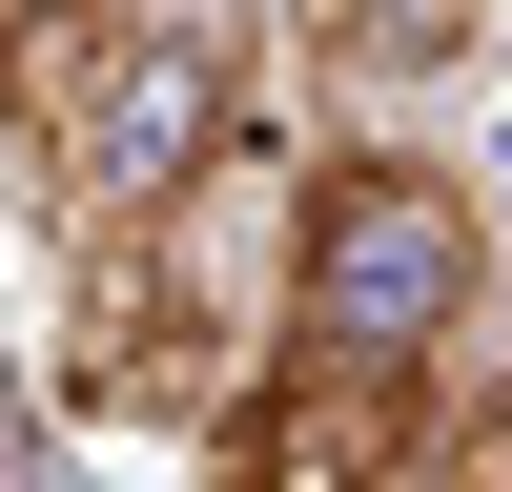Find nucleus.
<instances>
[{
	"mask_svg": "<svg viewBox=\"0 0 512 492\" xmlns=\"http://www.w3.org/2000/svg\"><path fill=\"white\" fill-rule=\"evenodd\" d=\"M0 123H21L41 205H62L82 246L164 226L185 185L246 164V41L226 21H144V0H82V21H41L21 62H0Z\"/></svg>",
	"mask_w": 512,
	"mask_h": 492,
	"instance_id": "nucleus-1",
	"label": "nucleus"
},
{
	"mask_svg": "<svg viewBox=\"0 0 512 492\" xmlns=\"http://www.w3.org/2000/svg\"><path fill=\"white\" fill-rule=\"evenodd\" d=\"M492 308V205L431 144H328L287 185V328L267 349H349V369H451V328Z\"/></svg>",
	"mask_w": 512,
	"mask_h": 492,
	"instance_id": "nucleus-2",
	"label": "nucleus"
},
{
	"mask_svg": "<svg viewBox=\"0 0 512 492\" xmlns=\"http://www.w3.org/2000/svg\"><path fill=\"white\" fill-rule=\"evenodd\" d=\"M226 205H267V144H246L226 185H185L164 226H103V246H82L62 390L103 410V431H226V390L267 369V328H246V287H226Z\"/></svg>",
	"mask_w": 512,
	"mask_h": 492,
	"instance_id": "nucleus-3",
	"label": "nucleus"
},
{
	"mask_svg": "<svg viewBox=\"0 0 512 492\" xmlns=\"http://www.w3.org/2000/svg\"><path fill=\"white\" fill-rule=\"evenodd\" d=\"M431 472V369H349V349H267L205 431V492H410Z\"/></svg>",
	"mask_w": 512,
	"mask_h": 492,
	"instance_id": "nucleus-4",
	"label": "nucleus"
},
{
	"mask_svg": "<svg viewBox=\"0 0 512 492\" xmlns=\"http://www.w3.org/2000/svg\"><path fill=\"white\" fill-rule=\"evenodd\" d=\"M492 21H512V0H287V41H308L349 103H410V82H451Z\"/></svg>",
	"mask_w": 512,
	"mask_h": 492,
	"instance_id": "nucleus-5",
	"label": "nucleus"
},
{
	"mask_svg": "<svg viewBox=\"0 0 512 492\" xmlns=\"http://www.w3.org/2000/svg\"><path fill=\"white\" fill-rule=\"evenodd\" d=\"M472 492H512V369H492V410H472Z\"/></svg>",
	"mask_w": 512,
	"mask_h": 492,
	"instance_id": "nucleus-6",
	"label": "nucleus"
},
{
	"mask_svg": "<svg viewBox=\"0 0 512 492\" xmlns=\"http://www.w3.org/2000/svg\"><path fill=\"white\" fill-rule=\"evenodd\" d=\"M41 21H82V0H0V62H21V41H41Z\"/></svg>",
	"mask_w": 512,
	"mask_h": 492,
	"instance_id": "nucleus-7",
	"label": "nucleus"
},
{
	"mask_svg": "<svg viewBox=\"0 0 512 492\" xmlns=\"http://www.w3.org/2000/svg\"><path fill=\"white\" fill-rule=\"evenodd\" d=\"M492 41H512V21H492Z\"/></svg>",
	"mask_w": 512,
	"mask_h": 492,
	"instance_id": "nucleus-8",
	"label": "nucleus"
}]
</instances>
